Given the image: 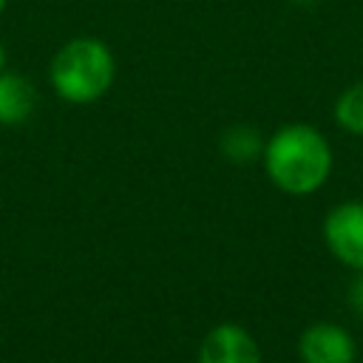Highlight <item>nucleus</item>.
Instances as JSON below:
<instances>
[{"label":"nucleus","instance_id":"obj_3","mask_svg":"<svg viewBox=\"0 0 363 363\" xmlns=\"http://www.w3.org/2000/svg\"><path fill=\"white\" fill-rule=\"evenodd\" d=\"M323 241L340 264L360 272L363 269V201L337 204L323 221Z\"/></svg>","mask_w":363,"mask_h":363},{"label":"nucleus","instance_id":"obj_2","mask_svg":"<svg viewBox=\"0 0 363 363\" xmlns=\"http://www.w3.org/2000/svg\"><path fill=\"white\" fill-rule=\"evenodd\" d=\"M48 77L60 99L88 105L111 91L116 77V60L102 40L74 37L51 57Z\"/></svg>","mask_w":363,"mask_h":363},{"label":"nucleus","instance_id":"obj_9","mask_svg":"<svg viewBox=\"0 0 363 363\" xmlns=\"http://www.w3.org/2000/svg\"><path fill=\"white\" fill-rule=\"evenodd\" d=\"M349 306L363 318V269L357 272V278L349 286Z\"/></svg>","mask_w":363,"mask_h":363},{"label":"nucleus","instance_id":"obj_4","mask_svg":"<svg viewBox=\"0 0 363 363\" xmlns=\"http://www.w3.org/2000/svg\"><path fill=\"white\" fill-rule=\"evenodd\" d=\"M199 363H261V349L247 329L221 323L201 340Z\"/></svg>","mask_w":363,"mask_h":363},{"label":"nucleus","instance_id":"obj_12","mask_svg":"<svg viewBox=\"0 0 363 363\" xmlns=\"http://www.w3.org/2000/svg\"><path fill=\"white\" fill-rule=\"evenodd\" d=\"M6 3H9V0H0V14L6 11Z\"/></svg>","mask_w":363,"mask_h":363},{"label":"nucleus","instance_id":"obj_8","mask_svg":"<svg viewBox=\"0 0 363 363\" xmlns=\"http://www.w3.org/2000/svg\"><path fill=\"white\" fill-rule=\"evenodd\" d=\"M335 122L352 136H363V79L352 82L335 99Z\"/></svg>","mask_w":363,"mask_h":363},{"label":"nucleus","instance_id":"obj_6","mask_svg":"<svg viewBox=\"0 0 363 363\" xmlns=\"http://www.w3.org/2000/svg\"><path fill=\"white\" fill-rule=\"evenodd\" d=\"M37 105V88L28 77L3 71L0 74V125H23Z\"/></svg>","mask_w":363,"mask_h":363},{"label":"nucleus","instance_id":"obj_1","mask_svg":"<svg viewBox=\"0 0 363 363\" xmlns=\"http://www.w3.org/2000/svg\"><path fill=\"white\" fill-rule=\"evenodd\" d=\"M261 159L272 184L292 196L315 193L332 173V147L326 136L306 122L278 128L267 139Z\"/></svg>","mask_w":363,"mask_h":363},{"label":"nucleus","instance_id":"obj_10","mask_svg":"<svg viewBox=\"0 0 363 363\" xmlns=\"http://www.w3.org/2000/svg\"><path fill=\"white\" fill-rule=\"evenodd\" d=\"M289 3H295V6H301V9H309V6H318L320 0H289Z\"/></svg>","mask_w":363,"mask_h":363},{"label":"nucleus","instance_id":"obj_7","mask_svg":"<svg viewBox=\"0 0 363 363\" xmlns=\"http://www.w3.org/2000/svg\"><path fill=\"white\" fill-rule=\"evenodd\" d=\"M221 153L235 164H250L264 156V139L252 125H233L221 133Z\"/></svg>","mask_w":363,"mask_h":363},{"label":"nucleus","instance_id":"obj_11","mask_svg":"<svg viewBox=\"0 0 363 363\" xmlns=\"http://www.w3.org/2000/svg\"><path fill=\"white\" fill-rule=\"evenodd\" d=\"M6 71V48H3V43H0V74Z\"/></svg>","mask_w":363,"mask_h":363},{"label":"nucleus","instance_id":"obj_5","mask_svg":"<svg viewBox=\"0 0 363 363\" xmlns=\"http://www.w3.org/2000/svg\"><path fill=\"white\" fill-rule=\"evenodd\" d=\"M298 352L303 363H352L354 340L337 323H312L301 335Z\"/></svg>","mask_w":363,"mask_h":363}]
</instances>
